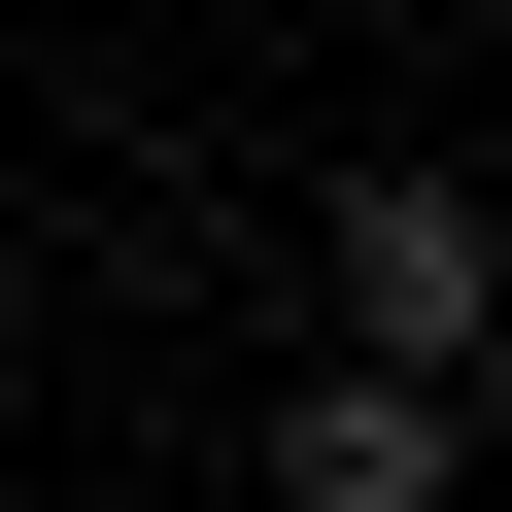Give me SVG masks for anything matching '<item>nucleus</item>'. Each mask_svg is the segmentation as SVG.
<instances>
[{
    "label": "nucleus",
    "instance_id": "2",
    "mask_svg": "<svg viewBox=\"0 0 512 512\" xmlns=\"http://www.w3.org/2000/svg\"><path fill=\"white\" fill-rule=\"evenodd\" d=\"M274 512H478V376H410V342H342V376L274 410Z\"/></svg>",
    "mask_w": 512,
    "mask_h": 512
},
{
    "label": "nucleus",
    "instance_id": "1",
    "mask_svg": "<svg viewBox=\"0 0 512 512\" xmlns=\"http://www.w3.org/2000/svg\"><path fill=\"white\" fill-rule=\"evenodd\" d=\"M308 239H342V342H410V376L512 342V205H478V171H342Z\"/></svg>",
    "mask_w": 512,
    "mask_h": 512
}]
</instances>
